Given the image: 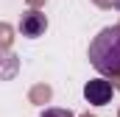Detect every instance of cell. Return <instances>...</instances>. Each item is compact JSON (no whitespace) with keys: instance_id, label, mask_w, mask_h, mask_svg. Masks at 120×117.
<instances>
[{"instance_id":"3","label":"cell","mask_w":120,"mask_h":117,"mask_svg":"<svg viewBox=\"0 0 120 117\" xmlns=\"http://www.w3.org/2000/svg\"><path fill=\"white\" fill-rule=\"evenodd\" d=\"M45 28H48V17H45L42 11H25V14L20 17V33L28 36V39L42 36Z\"/></svg>"},{"instance_id":"2","label":"cell","mask_w":120,"mask_h":117,"mask_svg":"<svg viewBox=\"0 0 120 117\" xmlns=\"http://www.w3.org/2000/svg\"><path fill=\"white\" fill-rule=\"evenodd\" d=\"M112 95H115V89H112V84L106 78H92V81L84 84V98L92 106H106L112 100Z\"/></svg>"},{"instance_id":"4","label":"cell","mask_w":120,"mask_h":117,"mask_svg":"<svg viewBox=\"0 0 120 117\" xmlns=\"http://www.w3.org/2000/svg\"><path fill=\"white\" fill-rule=\"evenodd\" d=\"M39 117H75L70 109H45Z\"/></svg>"},{"instance_id":"5","label":"cell","mask_w":120,"mask_h":117,"mask_svg":"<svg viewBox=\"0 0 120 117\" xmlns=\"http://www.w3.org/2000/svg\"><path fill=\"white\" fill-rule=\"evenodd\" d=\"M115 6H117V8H120V0H115Z\"/></svg>"},{"instance_id":"1","label":"cell","mask_w":120,"mask_h":117,"mask_svg":"<svg viewBox=\"0 0 120 117\" xmlns=\"http://www.w3.org/2000/svg\"><path fill=\"white\" fill-rule=\"evenodd\" d=\"M90 64L101 75H120V25H106L90 42Z\"/></svg>"}]
</instances>
